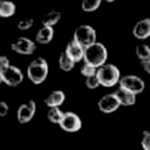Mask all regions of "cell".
Wrapping results in <instances>:
<instances>
[{
	"mask_svg": "<svg viewBox=\"0 0 150 150\" xmlns=\"http://www.w3.org/2000/svg\"><path fill=\"white\" fill-rule=\"evenodd\" d=\"M107 59H108V50H107L105 46L101 42L96 41L95 43L84 48L83 61L96 67V68H100L101 66L105 64Z\"/></svg>",
	"mask_w": 150,
	"mask_h": 150,
	"instance_id": "1",
	"label": "cell"
},
{
	"mask_svg": "<svg viewBox=\"0 0 150 150\" xmlns=\"http://www.w3.org/2000/svg\"><path fill=\"white\" fill-rule=\"evenodd\" d=\"M48 63L45 59L42 57H36L34 59L27 67V76L30 82L34 84H40L42 83L47 76H48Z\"/></svg>",
	"mask_w": 150,
	"mask_h": 150,
	"instance_id": "2",
	"label": "cell"
},
{
	"mask_svg": "<svg viewBox=\"0 0 150 150\" xmlns=\"http://www.w3.org/2000/svg\"><path fill=\"white\" fill-rule=\"evenodd\" d=\"M96 75L100 80L101 86L103 87H114L115 84L120 83L121 80V71L112 63H105L97 68Z\"/></svg>",
	"mask_w": 150,
	"mask_h": 150,
	"instance_id": "3",
	"label": "cell"
},
{
	"mask_svg": "<svg viewBox=\"0 0 150 150\" xmlns=\"http://www.w3.org/2000/svg\"><path fill=\"white\" fill-rule=\"evenodd\" d=\"M73 39L86 48L96 42V30L89 25H81L75 29Z\"/></svg>",
	"mask_w": 150,
	"mask_h": 150,
	"instance_id": "4",
	"label": "cell"
},
{
	"mask_svg": "<svg viewBox=\"0 0 150 150\" xmlns=\"http://www.w3.org/2000/svg\"><path fill=\"white\" fill-rule=\"evenodd\" d=\"M118 84L121 88H124V89H127V90H129L136 95L141 94L145 88L144 81L136 75H125V76L121 77Z\"/></svg>",
	"mask_w": 150,
	"mask_h": 150,
	"instance_id": "5",
	"label": "cell"
},
{
	"mask_svg": "<svg viewBox=\"0 0 150 150\" xmlns=\"http://www.w3.org/2000/svg\"><path fill=\"white\" fill-rule=\"evenodd\" d=\"M61 129L63 131H67V132H76L81 129L82 127V121L80 118L79 115H76L75 112L73 111H67L64 112L60 124Z\"/></svg>",
	"mask_w": 150,
	"mask_h": 150,
	"instance_id": "6",
	"label": "cell"
},
{
	"mask_svg": "<svg viewBox=\"0 0 150 150\" xmlns=\"http://www.w3.org/2000/svg\"><path fill=\"white\" fill-rule=\"evenodd\" d=\"M1 77H2V82H5V84L9 87H18L23 81L22 71L18 67L12 64L1 73Z\"/></svg>",
	"mask_w": 150,
	"mask_h": 150,
	"instance_id": "7",
	"label": "cell"
},
{
	"mask_svg": "<svg viewBox=\"0 0 150 150\" xmlns=\"http://www.w3.org/2000/svg\"><path fill=\"white\" fill-rule=\"evenodd\" d=\"M11 48L13 52L21 54V55H30L35 52L36 45L34 41H32L28 38L25 36H20L16 40H14L11 45Z\"/></svg>",
	"mask_w": 150,
	"mask_h": 150,
	"instance_id": "8",
	"label": "cell"
},
{
	"mask_svg": "<svg viewBox=\"0 0 150 150\" xmlns=\"http://www.w3.org/2000/svg\"><path fill=\"white\" fill-rule=\"evenodd\" d=\"M98 109L104 112V114H111L114 111H116L120 107H121V103L116 96L115 93H111V94H107L104 96H102L100 100H98Z\"/></svg>",
	"mask_w": 150,
	"mask_h": 150,
	"instance_id": "9",
	"label": "cell"
},
{
	"mask_svg": "<svg viewBox=\"0 0 150 150\" xmlns=\"http://www.w3.org/2000/svg\"><path fill=\"white\" fill-rule=\"evenodd\" d=\"M36 104L34 101H28L27 103L21 104L16 111V118L20 123H28L35 115Z\"/></svg>",
	"mask_w": 150,
	"mask_h": 150,
	"instance_id": "10",
	"label": "cell"
},
{
	"mask_svg": "<svg viewBox=\"0 0 150 150\" xmlns=\"http://www.w3.org/2000/svg\"><path fill=\"white\" fill-rule=\"evenodd\" d=\"M64 53L76 63L83 60L84 57V47L81 46L79 42H76L74 39L67 43V47L64 49Z\"/></svg>",
	"mask_w": 150,
	"mask_h": 150,
	"instance_id": "11",
	"label": "cell"
},
{
	"mask_svg": "<svg viewBox=\"0 0 150 150\" xmlns=\"http://www.w3.org/2000/svg\"><path fill=\"white\" fill-rule=\"evenodd\" d=\"M132 35L139 40L148 39L150 36V18L137 21L132 28Z\"/></svg>",
	"mask_w": 150,
	"mask_h": 150,
	"instance_id": "12",
	"label": "cell"
},
{
	"mask_svg": "<svg viewBox=\"0 0 150 150\" xmlns=\"http://www.w3.org/2000/svg\"><path fill=\"white\" fill-rule=\"evenodd\" d=\"M64 100H66V94L62 90H53L46 96L45 103L48 108H55L62 105Z\"/></svg>",
	"mask_w": 150,
	"mask_h": 150,
	"instance_id": "13",
	"label": "cell"
},
{
	"mask_svg": "<svg viewBox=\"0 0 150 150\" xmlns=\"http://www.w3.org/2000/svg\"><path fill=\"white\" fill-rule=\"evenodd\" d=\"M121 105H124V107H130V105H134L135 102H136V94L124 89V88H118L116 91H115Z\"/></svg>",
	"mask_w": 150,
	"mask_h": 150,
	"instance_id": "14",
	"label": "cell"
},
{
	"mask_svg": "<svg viewBox=\"0 0 150 150\" xmlns=\"http://www.w3.org/2000/svg\"><path fill=\"white\" fill-rule=\"evenodd\" d=\"M53 38H54V28L48 26H42L35 35V42L40 45H47L53 40Z\"/></svg>",
	"mask_w": 150,
	"mask_h": 150,
	"instance_id": "15",
	"label": "cell"
},
{
	"mask_svg": "<svg viewBox=\"0 0 150 150\" xmlns=\"http://www.w3.org/2000/svg\"><path fill=\"white\" fill-rule=\"evenodd\" d=\"M16 7L11 0H1L0 1V18H11L15 14Z\"/></svg>",
	"mask_w": 150,
	"mask_h": 150,
	"instance_id": "16",
	"label": "cell"
},
{
	"mask_svg": "<svg viewBox=\"0 0 150 150\" xmlns=\"http://www.w3.org/2000/svg\"><path fill=\"white\" fill-rule=\"evenodd\" d=\"M60 19H61V13H60L59 11L53 9V11H50V12H47V13L43 15L41 22H42V26L53 27V26H55V25L60 21Z\"/></svg>",
	"mask_w": 150,
	"mask_h": 150,
	"instance_id": "17",
	"label": "cell"
},
{
	"mask_svg": "<svg viewBox=\"0 0 150 150\" xmlns=\"http://www.w3.org/2000/svg\"><path fill=\"white\" fill-rule=\"evenodd\" d=\"M64 112L60 109V107H55V108H49L47 111V118L50 123L54 124H60L62 117H63Z\"/></svg>",
	"mask_w": 150,
	"mask_h": 150,
	"instance_id": "18",
	"label": "cell"
},
{
	"mask_svg": "<svg viewBox=\"0 0 150 150\" xmlns=\"http://www.w3.org/2000/svg\"><path fill=\"white\" fill-rule=\"evenodd\" d=\"M74 66H75V62L64 52H62L59 56V67H60V69L63 70V71H69L74 68Z\"/></svg>",
	"mask_w": 150,
	"mask_h": 150,
	"instance_id": "19",
	"label": "cell"
},
{
	"mask_svg": "<svg viewBox=\"0 0 150 150\" xmlns=\"http://www.w3.org/2000/svg\"><path fill=\"white\" fill-rule=\"evenodd\" d=\"M136 56L141 60V62L150 59V47L145 43H141L136 47Z\"/></svg>",
	"mask_w": 150,
	"mask_h": 150,
	"instance_id": "20",
	"label": "cell"
},
{
	"mask_svg": "<svg viewBox=\"0 0 150 150\" xmlns=\"http://www.w3.org/2000/svg\"><path fill=\"white\" fill-rule=\"evenodd\" d=\"M102 1H103V0H82V2H81V8H82V11L88 12V13L95 12V11L101 6Z\"/></svg>",
	"mask_w": 150,
	"mask_h": 150,
	"instance_id": "21",
	"label": "cell"
},
{
	"mask_svg": "<svg viewBox=\"0 0 150 150\" xmlns=\"http://www.w3.org/2000/svg\"><path fill=\"white\" fill-rule=\"evenodd\" d=\"M80 73L84 76V77H89V76H93V75H96L97 73V68L87 63V62H83V64L81 66L80 68Z\"/></svg>",
	"mask_w": 150,
	"mask_h": 150,
	"instance_id": "22",
	"label": "cell"
},
{
	"mask_svg": "<svg viewBox=\"0 0 150 150\" xmlns=\"http://www.w3.org/2000/svg\"><path fill=\"white\" fill-rule=\"evenodd\" d=\"M84 83H86V87L89 88V89H96L98 86H101L97 75H93V76L86 77V82Z\"/></svg>",
	"mask_w": 150,
	"mask_h": 150,
	"instance_id": "23",
	"label": "cell"
},
{
	"mask_svg": "<svg viewBox=\"0 0 150 150\" xmlns=\"http://www.w3.org/2000/svg\"><path fill=\"white\" fill-rule=\"evenodd\" d=\"M33 23H34L33 18H25V19H22L18 22V28L20 30H27L33 26Z\"/></svg>",
	"mask_w": 150,
	"mask_h": 150,
	"instance_id": "24",
	"label": "cell"
},
{
	"mask_svg": "<svg viewBox=\"0 0 150 150\" xmlns=\"http://www.w3.org/2000/svg\"><path fill=\"white\" fill-rule=\"evenodd\" d=\"M141 145L143 150H150V131H143L141 138Z\"/></svg>",
	"mask_w": 150,
	"mask_h": 150,
	"instance_id": "25",
	"label": "cell"
},
{
	"mask_svg": "<svg viewBox=\"0 0 150 150\" xmlns=\"http://www.w3.org/2000/svg\"><path fill=\"white\" fill-rule=\"evenodd\" d=\"M9 66H11V63H9L8 57L7 56H4V55H0V73H2Z\"/></svg>",
	"mask_w": 150,
	"mask_h": 150,
	"instance_id": "26",
	"label": "cell"
},
{
	"mask_svg": "<svg viewBox=\"0 0 150 150\" xmlns=\"http://www.w3.org/2000/svg\"><path fill=\"white\" fill-rule=\"evenodd\" d=\"M8 110H9V107L6 102L4 101H0V117H4L8 114Z\"/></svg>",
	"mask_w": 150,
	"mask_h": 150,
	"instance_id": "27",
	"label": "cell"
},
{
	"mask_svg": "<svg viewBox=\"0 0 150 150\" xmlns=\"http://www.w3.org/2000/svg\"><path fill=\"white\" fill-rule=\"evenodd\" d=\"M142 66H143V69H144L148 74H150V59L146 60V61H143V62H142Z\"/></svg>",
	"mask_w": 150,
	"mask_h": 150,
	"instance_id": "28",
	"label": "cell"
},
{
	"mask_svg": "<svg viewBox=\"0 0 150 150\" xmlns=\"http://www.w3.org/2000/svg\"><path fill=\"white\" fill-rule=\"evenodd\" d=\"M104 1H107V2H114L115 0H104Z\"/></svg>",
	"mask_w": 150,
	"mask_h": 150,
	"instance_id": "29",
	"label": "cell"
},
{
	"mask_svg": "<svg viewBox=\"0 0 150 150\" xmlns=\"http://www.w3.org/2000/svg\"><path fill=\"white\" fill-rule=\"evenodd\" d=\"M2 83V77H1V73H0V84Z\"/></svg>",
	"mask_w": 150,
	"mask_h": 150,
	"instance_id": "30",
	"label": "cell"
},
{
	"mask_svg": "<svg viewBox=\"0 0 150 150\" xmlns=\"http://www.w3.org/2000/svg\"><path fill=\"white\" fill-rule=\"evenodd\" d=\"M0 1H1V0H0Z\"/></svg>",
	"mask_w": 150,
	"mask_h": 150,
	"instance_id": "31",
	"label": "cell"
}]
</instances>
